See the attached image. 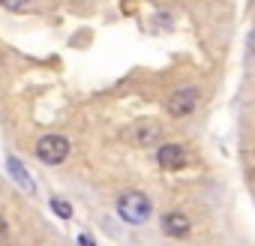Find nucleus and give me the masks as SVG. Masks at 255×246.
I'll return each mask as SVG.
<instances>
[{"label":"nucleus","instance_id":"nucleus-6","mask_svg":"<svg viewBox=\"0 0 255 246\" xmlns=\"http://www.w3.org/2000/svg\"><path fill=\"white\" fill-rule=\"evenodd\" d=\"M159 138H162V126L156 120H144V123H135V126H132V141L138 147H150Z\"/></svg>","mask_w":255,"mask_h":246},{"label":"nucleus","instance_id":"nucleus-7","mask_svg":"<svg viewBox=\"0 0 255 246\" xmlns=\"http://www.w3.org/2000/svg\"><path fill=\"white\" fill-rule=\"evenodd\" d=\"M6 168H9V174L15 177V183H18L21 189H27V192H36V186L30 183V177H27V171H24V165H21L18 159H9V162H6Z\"/></svg>","mask_w":255,"mask_h":246},{"label":"nucleus","instance_id":"nucleus-10","mask_svg":"<svg viewBox=\"0 0 255 246\" xmlns=\"http://www.w3.org/2000/svg\"><path fill=\"white\" fill-rule=\"evenodd\" d=\"M6 234H9V228H6V219H3V216H0V243H3V240H6Z\"/></svg>","mask_w":255,"mask_h":246},{"label":"nucleus","instance_id":"nucleus-11","mask_svg":"<svg viewBox=\"0 0 255 246\" xmlns=\"http://www.w3.org/2000/svg\"><path fill=\"white\" fill-rule=\"evenodd\" d=\"M246 45H249V54H252V57H255V30H252V33H249V39H246Z\"/></svg>","mask_w":255,"mask_h":246},{"label":"nucleus","instance_id":"nucleus-9","mask_svg":"<svg viewBox=\"0 0 255 246\" xmlns=\"http://www.w3.org/2000/svg\"><path fill=\"white\" fill-rule=\"evenodd\" d=\"M0 6H3V9H12V12H18V9H24V6H27V0H0Z\"/></svg>","mask_w":255,"mask_h":246},{"label":"nucleus","instance_id":"nucleus-2","mask_svg":"<svg viewBox=\"0 0 255 246\" xmlns=\"http://www.w3.org/2000/svg\"><path fill=\"white\" fill-rule=\"evenodd\" d=\"M69 138L66 135H42L36 141V159L42 165H60L69 159Z\"/></svg>","mask_w":255,"mask_h":246},{"label":"nucleus","instance_id":"nucleus-8","mask_svg":"<svg viewBox=\"0 0 255 246\" xmlns=\"http://www.w3.org/2000/svg\"><path fill=\"white\" fill-rule=\"evenodd\" d=\"M51 210H54L57 216H63V219H69V216H72V207H69L63 198H57V195L51 198Z\"/></svg>","mask_w":255,"mask_h":246},{"label":"nucleus","instance_id":"nucleus-4","mask_svg":"<svg viewBox=\"0 0 255 246\" xmlns=\"http://www.w3.org/2000/svg\"><path fill=\"white\" fill-rule=\"evenodd\" d=\"M159 228H162V234H165V237H174V240H180V237H189V231H192V222H189V216H186V213H180V210H171V213H165V216H162Z\"/></svg>","mask_w":255,"mask_h":246},{"label":"nucleus","instance_id":"nucleus-12","mask_svg":"<svg viewBox=\"0 0 255 246\" xmlns=\"http://www.w3.org/2000/svg\"><path fill=\"white\" fill-rule=\"evenodd\" d=\"M78 243H81V246H96V243H93V240H90L87 234H81V237H78Z\"/></svg>","mask_w":255,"mask_h":246},{"label":"nucleus","instance_id":"nucleus-1","mask_svg":"<svg viewBox=\"0 0 255 246\" xmlns=\"http://www.w3.org/2000/svg\"><path fill=\"white\" fill-rule=\"evenodd\" d=\"M117 216L126 225H144L153 216V204L144 192H126L117 198Z\"/></svg>","mask_w":255,"mask_h":246},{"label":"nucleus","instance_id":"nucleus-3","mask_svg":"<svg viewBox=\"0 0 255 246\" xmlns=\"http://www.w3.org/2000/svg\"><path fill=\"white\" fill-rule=\"evenodd\" d=\"M198 108V90L195 87H180L165 99V111L171 117H189Z\"/></svg>","mask_w":255,"mask_h":246},{"label":"nucleus","instance_id":"nucleus-5","mask_svg":"<svg viewBox=\"0 0 255 246\" xmlns=\"http://www.w3.org/2000/svg\"><path fill=\"white\" fill-rule=\"evenodd\" d=\"M186 150L180 147V144H162L159 150H156V162H159V168H165V171H180V168H186Z\"/></svg>","mask_w":255,"mask_h":246}]
</instances>
